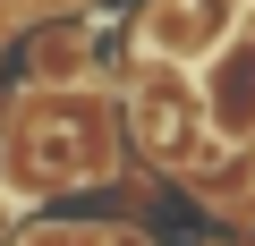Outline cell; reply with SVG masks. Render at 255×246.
I'll list each match as a JSON object with an SVG mask.
<instances>
[{
	"label": "cell",
	"mask_w": 255,
	"mask_h": 246,
	"mask_svg": "<svg viewBox=\"0 0 255 246\" xmlns=\"http://www.w3.org/2000/svg\"><path fill=\"white\" fill-rule=\"evenodd\" d=\"M34 246H145L136 229H43Z\"/></svg>",
	"instance_id": "5"
},
{
	"label": "cell",
	"mask_w": 255,
	"mask_h": 246,
	"mask_svg": "<svg viewBox=\"0 0 255 246\" xmlns=\"http://www.w3.org/2000/svg\"><path fill=\"white\" fill-rule=\"evenodd\" d=\"M213 246H255V238H213Z\"/></svg>",
	"instance_id": "6"
},
{
	"label": "cell",
	"mask_w": 255,
	"mask_h": 246,
	"mask_svg": "<svg viewBox=\"0 0 255 246\" xmlns=\"http://www.w3.org/2000/svg\"><path fill=\"white\" fill-rule=\"evenodd\" d=\"M238 17H247V0H145V9L128 17V43H136V60L153 77L162 68L204 77V60L238 34Z\"/></svg>",
	"instance_id": "2"
},
{
	"label": "cell",
	"mask_w": 255,
	"mask_h": 246,
	"mask_svg": "<svg viewBox=\"0 0 255 246\" xmlns=\"http://www.w3.org/2000/svg\"><path fill=\"white\" fill-rule=\"evenodd\" d=\"M196 102H204V128H213V145H221V153H247V145H255V0H247L238 34L204 60Z\"/></svg>",
	"instance_id": "4"
},
{
	"label": "cell",
	"mask_w": 255,
	"mask_h": 246,
	"mask_svg": "<svg viewBox=\"0 0 255 246\" xmlns=\"http://www.w3.org/2000/svg\"><path fill=\"white\" fill-rule=\"evenodd\" d=\"M128 128H136V145L162 162V170H179V178H196L204 170V153H213V128H204V102H196V85H179V77H136V93H128Z\"/></svg>",
	"instance_id": "3"
},
{
	"label": "cell",
	"mask_w": 255,
	"mask_h": 246,
	"mask_svg": "<svg viewBox=\"0 0 255 246\" xmlns=\"http://www.w3.org/2000/svg\"><path fill=\"white\" fill-rule=\"evenodd\" d=\"M111 162H119V128H111V110H102V102H85V93L43 85V93L9 119L0 187L34 204V195H68V187L111 178Z\"/></svg>",
	"instance_id": "1"
}]
</instances>
